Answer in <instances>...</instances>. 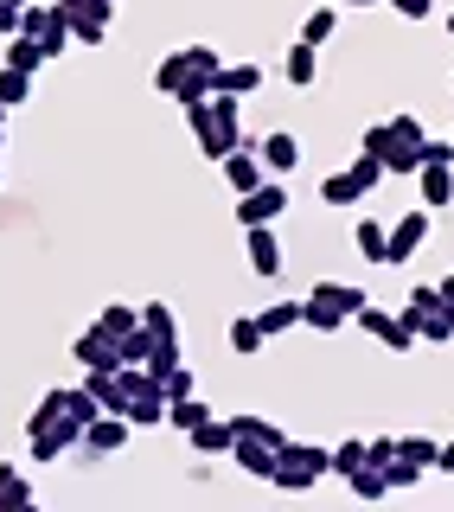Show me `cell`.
<instances>
[{"label": "cell", "instance_id": "obj_29", "mask_svg": "<svg viewBox=\"0 0 454 512\" xmlns=\"http://www.w3.org/2000/svg\"><path fill=\"white\" fill-rule=\"evenodd\" d=\"M96 327H103L109 340H122V333H135V327H141V308H128V301H109V308L96 314Z\"/></svg>", "mask_w": 454, "mask_h": 512}, {"label": "cell", "instance_id": "obj_8", "mask_svg": "<svg viewBox=\"0 0 454 512\" xmlns=\"http://www.w3.org/2000/svg\"><path fill=\"white\" fill-rule=\"evenodd\" d=\"M423 244H429V205H416V212H403L391 224V263H410Z\"/></svg>", "mask_w": 454, "mask_h": 512}, {"label": "cell", "instance_id": "obj_38", "mask_svg": "<svg viewBox=\"0 0 454 512\" xmlns=\"http://www.w3.org/2000/svg\"><path fill=\"white\" fill-rule=\"evenodd\" d=\"M416 340H423V333H416V327H410V320H403V314H391V327L378 333V346H391V352H410Z\"/></svg>", "mask_w": 454, "mask_h": 512}, {"label": "cell", "instance_id": "obj_21", "mask_svg": "<svg viewBox=\"0 0 454 512\" xmlns=\"http://www.w3.org/2000/svg\"><path fill=\"white\" fill-rule=\"evenodd\" d=\"M346 487L359 493V500H384V493H391V468L365 461V468H352V474H346Z\"/></svg>", "mask_w": 454, "mask_h": 512}, {"label": "cell", "instance_id": "obj_15", "mask_svg": "<svg viewBox=\"0 0 454 512\" xmlns=\"http://www.w3.org/2000/svg\"><path fill=\"white\" fill-rule=\"evenodd\" d=\"M352 244H359L365 263H391V224H378V218H359L352 224Z\"/></svg>", "mask_w": 454, "mask_h": 512}, {"label": "cell", "instance_id": "obj_4", "mask_svg": "<svg viewBox=\"0 0 454 512\" xmlns=\"http://www.w3.org/2000/svg\"><path fill=\"white\" fill-rule=\"evenodd\" d=\"M71 359L84 365V372H122V365H128V359H122V340H109L103 327H84V333H77Z\"/></svg>", "mask_w": 454, "mask_h": 512}, {"label": "cell", "instance_id": "obj_7", "mask_svg": "<svg viewBox=\"0 0 454 512\" xmlns=\"http://www.w3.org/2000/svg\"><path fill=\"white\" fill-rule=\"evenodd\" d=\"M218 167H224V180H231V192H237V199H243V192H256V186H263V154H256V141H243V148L237 154H224L218 160Z\"/></svg>", "mask_w": 454, "mask_h": 512}, {"label": "cell", "instance_id": "obj_41", "mask_svg": "<svg viewBox=\"0 0 454 512\" xmlns=\"http://www.w3.org/2000/svg\"><path fill=\"white\" fill-rule=\"evenodd\" d=\"M186 52H192V71H199V77H212V84H218V71H224V58L212 52V45H186Z\"/></svg>", "mask_w": 454, "mask_h": 512}, {"label": "cell", "instance_id": "obj_49", "mask_svg": "<svg viewBox=\"0 0 454 512\" xmlns=\"http://www.w3.org/2000/svg\"><path fill=\"white\" fill-rule=\"evenodd\" d=\"M442 474H454V442H442V461H435Z\"/></svg>", "mask_w": 454, "mask_h": 512}, {"label": "cell", "instance_id": "obj_43", "mask_svg": "<svg viewBox=\"0 0 454 512\" xmlns=\"http://www.w3.org/2000/svg\"><path fill=\"white\" fill-rule=\"evenodd\" d=\"M160 384H167V397H192V391H199V378H192L186 365H173V372H160Z\"/></svg>", "mask_w": 454, "mask_h": 512}, {"label": "cell", "instance_id": "obj_53", "mask_svg": "<svg viewBox=\"0 0 454 512\" xmlns=\"http://www.w3.org/2000/svg\"><path fill=\"white\" fill-rule=\"evenodd\" d=\"M448 39H454V13H448Z\"/></svg>", "mask_w": 454, "mask_h": 512}, {"label": "cell", "instance_id": "obj_18", "mask_svg": "<svg viewBox=\"0 0 454 512\" xmlns=\"http://www.w3.org/2000/svg\"><path fill=\"white\" fill-rule=\"evenodd\" d=\"M212 90H231V96H256V90H263V64H224V71H218V84Z\"/></svg>", "mask_w": 454, "mask_h": 512}, {"label": "cell", "instance_id": "obj_16", "mask_svg": "<svg viewBox=\"0 0 454 512\" xmlns=\"http://www.w3.org/2000/svg\"><path fill=\"white\" fill-rule=\"evenodd\" d=\"M224 340H231V352H237V359H256V352L269 346V327H263V320H256V314H237Z\"/></svg>", "mask_w": 454, "mask_h": 512}, {"label": "cell", "instance_id": "obj_51", "mask_svg": "<svg viewBox=\"0 0 454 512\" xmlns=\"http://www.w3.org/2000/svg\"><path fill=\"white\" fill-rule=\"evenodd\" d=\"M7 480H13V468H7V461H0V493H7Z\"/></svg>", "mask_w": 454, "mask_h": 512}, {"label": "cell", "instance_id": "obj_52", "mask_svg": "<svg viewBox=\"0 0 454 512\" xmlns=\"http://www.w3.org/2000/svg\"><path fill=\"white\" fill-rule=\"evenodd\" d=\"M333 7H371V0H333Z\"/></svg>", "mask_w": 454, "mask_h": 512}, {"label": "cell", "instance_id": "obj_24", "mask_svg": "<svg viewBox=\"0 0 454 512\" xmlns=\"http://www.w3.org/2000/svg\"><path fill=\"white\" fill-rule=\"evenodd\" d=\"M435 308H442V282H423V288H410V301H403V320L423 333V320H429Z\"/></svg>", "mask_w": 454, "mask_h": 512}, {"label": "cell", "instance_id": "obj_36", "mask_svg": "<svg viewBox=\"0 0 454 512\" xmlns=\"http://www.w3.org/2000/svg\"><path fill=\"white\" fill-rule=\"evenodd\" d=\"M365 461H371V442H359V436H346V442L333 448V474H339V480H346L352 468H365Z\"/></svg>", "mask_w": 454, "mask_h": 512}, {"label": "cell", "instance_id": "obj_44", "mask_svg": "<svg viewBox=\"0 0 454 512\" xmlns=\"http://www.w3.org/2000/svg\"><path fill=\"white\" fill-rule=\"evenodd\" d=\"M0 506H13V512H26V506H32V487H26V480H20V474H13V480H7V493H0Z\"/></svg>", "mask_w": 454, "mask_h": 512}, {"label": "cell", "instance_id": "obj_30", "mask_svg": "<svg viewBox=\"0 0 454 512\" xmlns=\"http://www.w3.org/2000/svg\"><path fill=\"white\" fill-rule=\"evenodd\" d=\"M333 26H339V7H333V0H320V7L307 13L301 39H307V45H327V39H333Z\"/></svg>", "mask_w": 454, "mask_h": 512}, {"label": "cell", "instance_id": "obj_25", "mask_svg": "<svg viewBox=\"0 0 454 512\" xmlns=\"http://www.w3.org/2000/svg\"><path fill=\"white\" fill-rule=\"evenodd\" d=\"M45 58H52V52H45L32 32H13V39H7V64H13V71H39Z\"/></svg>", "mask_w": 454, "mask_h": 512}, {"label": "cell", "instance_id": "obj_19", "mask_svg": "<svg viewBox=\"0 0 454 512\" xmlns=\"http://www.w3.org/2000/svg\"><path fill=\"white\" fill-rule=\"evenodd\" d=\"M192 52H173V58H160V71H154V90H167V96H180L186 84H192Z\"/></svg>", "mask_w": 454, "mask_h": 512}, {"label": "cell", "instance_id": "obj_11", "mask_svg": "<svg viewBox=\"0 0 454 512\" xmlns=\"http://www.w3.org/2000/svg\"><path fill=\"white\" fill-rule=\"evenodd\" d=\"M237 148H243V122L212 116V128H199V154L205 160H224V154H237Z\"/></svg>", "mask_w": 454, "mask_h": 512}, {"label": "cell", "instance_id": "obj_13", "mask_svg": "<svg viewBox=\"0 0 454 512\" xmlns=\"http://www.w3.org/2000/svg\"><path fill=\"white\" fill-rule=\"evenodd\" d=\"M192 448H199V455H231V448H237V423H231V416H205V423L192 429Z\"/></svg>", "mask_w": 454, "mask_h": 512}, {"label": "cell", "instance_id": "obj_34", "mask_svg": "<svg viewBox=\"0 0 454 512\" xmlns=\"http://www.w3.org/2000/svg\"><path fill=\"white\" fill-rule=\"evenodd\" d=\"M26 96H32V71H13V64H0V109L26 103Z\"/></svg>", "mask_w": 454, "mask_h": 512}, {"label": "cell", "instance_id": "obj_33", "mask_svg": "<svg viewBox=\"0 0 454 512\" xmlns=\"http://www.w3.org/2000/svg\"><path fill=\"white\" fill-rule=\"evenodd\" d=\"M397 455H403V461H416V468L429 474L435 461H442V442H435V436H403V442H397Z\"/></svg>", "mask_w": 454, "mask_h": 512}, {"label": "cell", "instance_id": "obj_42", "mask_svg": "<svg viewBox=\"0 0 454 512\" xmlns=\"http://www.w3.org/2000/svg\"><path fill=\"white\" fill-rule=\"evenodd\" d=\"M352 320H359V327L371 333V340H378V333H384V327H391V308H378V301H365V308H359V314H352Z\"/></svg>", "mask_w": 454, "mask_h": 512}, {"label": "cell", "instance_id": "obj_5", "mask_svg": "<svg viewBox=\"0 0 454 512\" xmlns=\"http://www.w3.org/2000/svg\"><path fill=\"white\" fill-rule=\"evenodd\" d=\"M282 212H288V192H282V186H269V180L237 199V224H243V231H250V224H275Z\"/></svg>", "mask_w": 454, "mask_h": 512}, {"label": "cell", "instance_id": "obj_22", "mask_svg": "<svg viewBox=\"0 0 454 512\" xmlns=\"http://www.w3.org/2000/svg\"><path fill=\"white\" fill-rule=\"evenodd\" d=\"M320 45H307V39H295V52H288L282 58V71H288V84H295V90H307V84H314V71H320Z\"/></svg>", "mask_w": 454, "mask_h": 512}, {"label": "cell", "instance_id": "obj_45", "mask_svg": "<svg viewBox=\"0 0 454 512\" xmlns=\"http://www.w3.org/2000/svg\"><path fill=\"white\" fill-rule=\"evenodd\" d=\"M384 7H397L403 20H429V13H435V0H384Z\"/></svg>", "mask_w": 454, "mask_h": 512}, {"label": "cell", "instance_id": "obj_3", "mask_svg": "<svg viewBox=\"0 0 454 512\" xmlns=\"http://www.w3.org/2000/svg\"><path fill=\"white\" fill-rule=\"evenodd\" d=\"M20 32H32V39L45 45V52H64V45H71V7H64V0H32L26 7V20H20Z\"/></svg>", "mask_w": 454, "mask_h": 512}, {"label": "cell", "instance_id": "obj_14", "mask_svg": "<svg viewBox=\"0 0 454 512\" xmlns=\"http://www.w3.org/2000/svg\"><path fill=\"white\" fill-rule=\"evenodd\" d=\"M365 192H371V180H365L359 167H346V173H327V180H320V199H327V205H359Z\"/></svg>", "mask_w": 454, "mask_h": 512}, {"label": "cell", "instance_id": "obj_47", "mask_svg": "<svg viewBox=\"0 0 454 512\" xmlns=\"http://www.w3.org/2000/svg\"><path fill=\"white\" fill-rule=\"evenodd\" d=\"M371 461H378V468H391V461H397V442L378 436V442H371Z\"/></svg>", "mask_w": 454, "mask_h": 512}, {"label": "cell", "instance_id": "obj_26", "mask_svg": "<svg viewBox=\"0 0 454 512\" xmlns=\"http://www.w3.org/2000/svg\"><path fill=\"white\" fill-rule=\"evenodd\" d=\"M205 416H212V404H205L199 391H192V397H173V404H167V423H173V429H186V436L205 423Z\"/></svg>", "mask_w": 454, "mask_h": 512}, {"label": "cell", "instance_id": "obj_2", "mask_svg": "<svg viewBox=\"0 0 454 512\" xmlns=\"http://www.w3.org/2000/svg\"><path fill=\"white\" fill-rule=\"evenodd\" d=\"M122 378H128V423L135 429H154V423H167V384H160L148 365H122Z\"/></svg>", "mask_w": 454, "mask_h": 512}, {"label": "cell", "instance_id": "obj_50", "mask_svg": "<svg viewBox=\"0 0 454 512\" xmlns=\"http://www.w3.org/2000/svg\"><path fill=\"white\" fill-rule=\"evenodd\" d=\"M442 308H454V276H442Z\"/></svg>", "mask_w": 454, "mask_h": 512}, {"label": "cell", "instance_id": "obj_37", "mask_svg": "<svg viewBox=\"0 0 454 512\" xmlns=\"http://www.w3.org/2000/svg\"><path fill=\"white\" fill-rule=\"evenodd\" d=\"M154 352H160V340L148 327H135V333H122V359L128 365H154Z\"/></svg>", "mask_w": 454, "mask_h": 512}, {"label": "cell", "instance_id": "obj_20", "mask_svg": "<svg viewBox=\"0 0 454 512\" xmlns=\"http://www.w3.org/2000/svg\"><path fill=\"white\" fill-rule=\"evenodd\" d=\"M384 173H391V180H416V173H423V141H391Z\"/></svg>", "mask_w": 454, "mask_h": 512}, {"label": "cell", "instance_id": "obj_10", "mask_svg": "<svg viewBox=\"0 0 454 512\" xmlns=\"http://www.w3.org/2000/svg\"><path fill=\"white\" fill-rule=\"evenodd\" d=\"M231 461L243 474H256V480H275V442H263V436H237Z\"/></svg>", "mask_w": 454, "mask_h": 512}, {"label": "cell", "instance_id": "obj_6", "mask_svg": "<svg viewBox=\"0 0 454 512\" xmlns=\"http://www.w3.org/2000/svg\"><path fill=\"white\" fill-rule=\"evenodd\" d=\"M128 436H135V423H128L122 410H103V416L84 429V448H90V455H122Z\"/></svg>", "mask_w": 454, "mask_h": 512}, {"label": "cell", "instance_id": "obj_35", "mask_svg": "<svg viewBox=\"0 0 454 512\" xmlns=\"http://www.w3.org/2000/svg\"><path fill=\"white\" fill-rule=\"evenodd\" d=\"M256 320H263V327H269V340H275V333H288V327H301V301H269V308H263V314H256Z\"/></svg>", "mask_w": 454, "mask_h": 512}, {"label": "cell", "instance_id": "obj_55", "mask_svg": "<svg viewBox=\"0 0 454 512\" xmlns=\"http://www.w3.org/2000/svg\"><path fill=\"white\" fill-rule=\"evenodd\" d=\"M109 7H116V0H109Z\"/></svg>", "mask_w": 454, "mask_h": 512}, {"label": "cell", "instance_id": "obj_48", "mask_svg": "<svg viewBox=\"0 0 454 512\" xmlns=\"http://www.w3.org/2000/svg\"><path fill=\"white\" fill-rule=\"evenodd\" d=\"M423 160H454V141H423Z\"/></svg>", "mask_w": 454, "mask_h": 512}, {"label": "cell", "instance_id": "obj_1", "mask_svg": "<svg viewBox=\"0 0 454 512\" xmlns=\"http://www.w3.org/2000/svg\"><path fill=\"white\" fill-rule=\"evenodd\" d=\"M320 474H333V448H320V442H282V448H275V480H269V487L307 493Z\"/></svg>", "mask_w": 454, "mask_h": 512}, {"label": "cell", "instance_id": "obj_31", "mask_svg": "<svg viewBox=\"0 0 454 512\" xmlns=\"http://www.w3.org/2000/svg\"><path fill=\"white\" fill-rule=\"evenodd\" d=\"M64 416H77V423H96V416H103V404H96V391L90 384H71V391H64Z\"/></svg>", "mask_w": 454, "mask_h": 512}, {"label": "cell", "instance_id": "obj_28", "mask_svg": "<svg viewBox=\"0 0 454 512\" xmlns=\"http://www.w3.org/2000/svg\"><path fill=\"white\" fill-rule=\"evenodd\" d=\"M141 327H148L160 346H180V327H173V308H167V301H148V308H141Z\"/></svg>", "mask_w": 454, "mask_h": 512}, {"label": "cell", "instance_id": "obj_54", "mask_svg": "<svg viewBox=\"0 0 454 512\" xmlns=\"http://www.w3.org/2000/svg\"><path fill=\"white\" fill-rule=\"evenodd\" d=\"M20 7H32V0H20Z\"/></svg>", "mask_w": 454, "mask_h": 512}, {"label": "cell", "instance_id": "obj_27", "mask_svg": "<svg viewBox=\"0 0 454 512\" xmlns=\"http://www.w3.org/2000/svg\"><path fill=\"white\" fill-rule=\"evenodd\" d=\"M314 295H320V301H333L339 314H359L365 301H371L365 288H352V282H314Z\"/></svg>", "mask_w": 454, "mask_h": 512}, {"label": "cell", "instance_id": "obj_23", "mask_svg": "<svg viewBox=\"0 0 454 512\" xmlns=\"http://www.w3.org/2000/svg\"><path fill=\"white\" fill-rule=\"evenodd\" d=\"M346 320H352V314H339L333 301H320V295H307V301H301V327H314V333H339Z\"/></svg>", "mask_w": 454, "mask_h": 512}, {"label": "cell", "instance_id": "obj_46", "mask_svg": "<svg viewBox=\"0 0 454 512\" xmlns=\"http://www.w3.org/2000/svg\"><path fill=\"white\" fill-rule=\"evenodd\" d=\"M391 128H397V141H429V135H423V122H416V116H391Z\"/></svg>", "mask_w": 454, "mask_h": 512}, {"label": "cell", "instance_id": "obj_39", "mask_svg": "<svg viewBox=\"0 0 454 512\" xmlns=\"http://www.w3.org/2000/svg\"><path fill=\"white\" fill-rule=\"evenodd\" d=\"M423 340H429V346H448V340H454V308H435V314L423 320Z\"/></svg>", "mask_w": 454, "mask_h": 512}, {"label": "cell", "instance_id": "obj_40", "mask_svg": "<svg viewBox=\"0 0 454 512\" xmlns=\"http://www.w3.org/2000/svg\"><path fill=\"white\" fill-rule=\"evenodd\" d=\"M391 141H397V128H391V122H371V128H365V135H359V148L384 160V154H391Z\"/></svg>", "mask_w": 454, "mask_h": 512}, {"label": "cell", "instance_id": "obj_12", "mask_svg": "<svg viewBox=\"0 0 454 512\" xmlns=\"http://www.w3.org/2000/svg\"><path fill=\"white\" fill-rule=\"evenodd\" d=\"M256 154H263V167H269V173H295V167H301V141L288 135V128L263 135V141H256Z\"/></svg>", "mask_w": 454, "mask_h": 512}, {"label": "cell", "instance_id": "obj_32", "mask_svg": "<svg viewBox=\"0 0 454 512\" xmlns=\"http://www.w3.org/2000/svg\"><path fill=\"white\" fill-rule=\"evenodd\" d=\"M103 32H109V13H103V7L71 13V39H77V45H103Z\"/></svg>", "mask_w": 454, "mask_h": 512}, {"label": "cell", "instance_id": "obj_9", "mask_svg": "<svg viewBox=\"0 0 454 512\" xmlns=\"http://www.w3.org/2000/svg\"><path fill=\"white\" fill-rule=\"evenodd\" d=\"M416 186H423V205H454V160H423V173H416Z\"/></svg>", "mask_w": 454, "mask_h": 512}, {"label": "cell", "instance_id": "obj_17", "mask_svg": "<svg viewBox=\"0 0 454 512\" xmlns=\"http://www.w3.org/2000/svg\"><path fill=\"white\" fill-rule=\"evenodd\" d=\"M250 269L256 276H275V269H282V244H275L269 224H250Z\"/></svg>", "mask_w": 454, "mask_h": 512}]
</instances>
